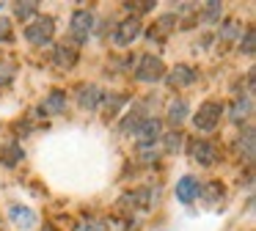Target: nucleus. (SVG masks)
<instances>
[{
	"label": "nucleus",
	"instance_id": "nucleus-1",
	"mask_svg": "<svg viewBox=\"0 0 256 231\" xmlns=\"http://www.w3.org/2000/svg\"><path fill=\"white\" fill-rule=\"evenodd\" d=\"M220 116H223V104L220 102H204L193 116V124L198 132H212L218 124H220Z\"/></svg>",
	"mask_w": 256,
	"mask_h": 231
},
{
	"label": "nucleus",
	"instance_id": "nucleus-2",
	"mask_svg": "<svg viewBox=\"0 0 256 231\" xmlns=\"http://www.w3.org/2000/svg\"><path fill=\"white\" fill-rule=\"evenodd\" d=\"M52 33H56V22L50 16H39L36 22H30L25 28V38H28L34 47H44V44L52 42Z\"/></svg>",
	"mask_w": 256,
	"mask_h": 231
},
{
	"label": "nucleus",
	"instance_id": "nucleus-3",
	"mask_svg": "<svg viewBox=\"0 0 256 231\" xmlns=\"http://www.w3.org/2000/svg\"><path fill=\"white\" fill-rule=\"evenodd\" d=\"M166 77V64L154 55H144L135 66V80L138 82H157Z\"/></svg>",
	"mask_w": 256,
	"mask_h": 231
},
{
	"label": "nucleus",
	"instance_id": "nucleus-4",
	"mask_svg": "<svg viewBox=\"0 0 256 231\" xmlns=\"http://www.w3.org/2000/svg\"><path fill=\"white\" fill-rule=\"evenodd\" d=\"M91 28H94V14H91L88 8H78L72 14V22H69V33H72L74 42H86L91 33Z\"/></svg>",
	"mask_w": 256,
	"mask_h": 231
},
{
	"label": "nucleus",
	"instance_id": "nucleus-5",
	"mask_svg": "<svg viewBox=\"0 0 256 231\" xmlns=\"http://www.w3.org/2000/svg\"><path fill=\"white\" fill-rule=\"evenodd\" d=\"M135 138H138V146H154L160 138V118H154V116L140 118V124L135 126Z\"/></svg>",
	"mask_w": 256,
	"mask_h": 231
},
{
	"label": "nucleus",
	"instance_id": "nucleus-6",
	"mask_svg": "<svg viewBox=\"0 0 256 231\" xmlns=\"http://www.w3.org/2000/svg\"><path fill=\"white\" fill-rule=\"evenodd\" d=\"M198 80V69H193V66L188 64H176L171 72L166 74V82L171 88H184V86H193V82Z\"/></svg>",
	"mask_w": 256,
	"mask_h": 231
},
{
	"label": "nucleus",
	"instance_id": "nucleus-7",
	"mask_svg": "<svg viewBox=\"0 0 256 231\" xmlns=\"http://www.w3.org/2000/svg\"><path fill=\"white\" fill-rule=\"evenodd\" d=\"M138 36H140L138 16H127V20L116 28V33H113V44H118V47H130V44H132Z\"/></svg>",
	"mask_w": 256,
	"mask_h": 231
},
{
	"label": "nucleus",
	"instance_id": "nucleus-8",
	"mask_svg": "<svg viewBox=\"0 0 256 231\" xmlns=\"http://www.w3.org/2000/svg\"><path fill=\"white\" fill-rule=\"evenodd\" d=\"M201 196V182L196 179V176H182V179L176 182V198L182 204H193L196 198Z\"/></svg>",
	"mask_w": 256,
	"mask_h": 231
},
{
	"label": "nucleus",
	"instance_id": "nucleus-9",
	"mask_svg": "<svg viewBox=\"0 0 256 231\" xmlns=\"http://www.w3.org/2000/svg\"><path fill=\"white\" fill-rule=\"evenodd\" d=\"M190 157H193L198 165H215L218 162V148L212 146L210 140H193V146H190Z\"/></svg>",
	"mask_w": 256,
	"mask_h": 231
},
{
	"label": "nucleus",
	"instance_id": "nucleus-10",
	"mask_svg": "<svg viewBox=\"0 0 256 231\" xmlns=\"http://www.w3.org/2000/svg\"><path fill=\"white\" fill-rule=\"evenodd\" d=\"M250 108H254V99H250V94H240V96L234 99L232 110H228V118H232L234 124H242V118H248Z\"/></svg>",
	"mask_w": 256,
	"mask_h": 231
},
{
	"label": "nucleus",
	"instance_id": "nucleus-11",
	"mask_svg": "<svg viewBox=\"0 0 256 231\" xmlns=\"http://www.w3.org/2000/svg\"><path fill=\"white\" fill-rule=\"evenodd\" d=\"M52 64H56L58 69H72V66L78 64V50L69 47V44H58L56 52H52Z\"/></svg>",
	"mask_w": 256,
	"mask_h": 231
},
{
	"label": "nucleus",
	"instance_id": "nucleus-12",
	"mask_svg": "<svg viewBox=\"0 0 256 231\" xmlns=\"http://www.w3.org/2000/svg\"><path fill=\"white\" fill-rule=\"evenodd\" d=\"M102 99H105V94H102L96 86H80L78 88V102L83 104V108H88V110L100 108Z\"/></svg>",
	"mask_w": 256,
	"mask_h": 231
},
{
	"label": "nucleus",
	"instance_id": "nucleus-13",
	"mask_svg": "<svg viewBox=\"0 0 256 231\" xmlns=\"http://www.w3.org/2000/svg\"><path fill=\"white\" fill-rule=\"evenodd\" d=\"M188 116H190V104H188L184 96H176L171 104H168V121H171L174 126H179Z\"/></svg>",
	"mask_w": 256,
	"mask_h": 231
},
{
	"label": "nucleus",
	"instance_id": "nucleus-14",
	"mask_svg": "<svg viewBox=\"0 0 256 231\" xmlns=\"http://www.w3.org/2000/svg\"><path fill=\"white\" fill-rule=\"evenodd\" d=\"M64 110H66V94L64 91H52L44 99V104H42V113L44 116H61Z\"/></svg>",
	"mask_w": 256,
	"mask_h": 231
},
{
	"label": "nucleus",
	"instance_id": "nucleus-15",
	"mask_svg": "<svg viewBox=\"0 0 256 231\" xmlns=\"http://www.w3.org/2000/svg\"><path fill=\"white\" fill-rule=\"evenodd\" d=\"M8 218H12L20 228H34L36 226V214L30 212L28 206H20V204H14V206L8 209Z\"/></svg>",
	"mask_w": 256,
	"mask_h": 231
},
{
	"label": "nucleus",
	"instance_id": "nucleus-16",
	"mask_svg": "<svg viewBox=\"0 0 256 231\" xmlns=\"http://www.w3.org/2000/svg\"><path fill=\"white\" fill-rule=\"evenodd\" d=\"M220 42H234V38H240L242 36V25H240V20H226L220 25Z\"/></svg>",
	"mask_w": 256,
	"mask_h": 231
},
{
	"label": "nucleus",
	"instance_id": "nucleus-17",
	"mask_svg": "<svg viewBox=\"0 0 256 231\" xmlns=\"http://www.w3.org/2000/svg\"><path fill=\"white\" fill-rule=\"evenodd\" d=\"M240 52L248 55V58L256 52V30H250V28H248V30L240 36Z\"/></svg>",
	"mask_w": 256,
	"mask_h": 231
},
{
	"label": "nucleus",
	"instance_id": "nucleus-18",
	"mask_svg": "<svg viewBox=\"0 0 256 231\" xmlns=\"http://www.w3.org/2000/svg\"><path fill=\"white\" fill-rule=\"evenodd\" d=\"M237 148H240V152L245 148V160H254V126H248L245 135L237 138Z\"/></svg>",
	"mask_w": 256,
	"mask_h": 231
},
{
	"label": "nucleus",
	"instance_id": "nucleus-19",
	"mask_svg": "<svg viewBox=\"0 0 256 231\" xmlns=\"http://www.w3.org/2000/svg\"><path fill=\"white\" fill-rule=\"evenodd\" d=\"M36 11H39V3H17L14 6V16L17 20H30Z\"/></svg>",
	"mask_w": 256,
	"mask_h": 231
},
{
	"label": "nucleus",
	"instance_id": "nucleus-20",
	"mask_svg": "<svg viewBox=\"0 0 256 231\" xmlns=\"http://www.w3.org/2000/svg\"><path fill=\"white\" fill-rule=\"evenodd\" d=\"M162 140H166V143H162V146H166V152H179V148H182V140H184V138H182V132L174 130V132H168Z\"/></svg>",
	"mask_w": 256,
	"mask_h": 231
},
{
	"label": "nucleus",
	"instance_id": "nucleus-21",
	"mask_svg": "<svg viewBox=\"0 0 256 231\" xmlns=\"http://www.w3.org/2000/svg\"><path fill=\"white\" fill-rule=\"evenodd\" d=\"M204 8H206V11H204V20H206V22H212V20H218V16H220L223 6H220V3H206Z\"/></svg>",
	"mask_w": 256,
	"mask_h": 231
},
{
	"label": "nucleus",
	"instance_id": "nucleus-22",
	"mask_svg": "<svg viewBox=\"0 0 256 231\" xmlns=\"http://www.w3.org/2000/svg\"><path fill=\"white\" fill-rule=\"evenodd\" d=\"M74 231H105V223H100V220H83V223H78Z\"/></svg>",
	"mask_w": 256,
	"mask_h": 231
},
{
	"label": "nucleus",
	"instance_id": "nucleus-23",
	"mask_svg": "<svg viewBox=\"0 0 256 231\" xmlns=\"http://www.w3.org/2000/svg\"><path fill=\"white\" fill-rule=\"evenodd\" d=\"M124 102H127V96H122V94H118V96L116 99H113V102H110V99H108V104H105V110H108V116H116L118 113V108H122V104Z\"/></svg>",
	"mask_w": 256,
	"mask_h": 231
},
{
	"label": "nucleus",
	"instance_id": "nucleus-24",
	"mask_svg": "<svg viewBox=\"0 0 256 231\" xmlns=\"http://www.w3.org/2000/svg\"><path fill=\"white\" fill-rule=\"evenodd\" d=\"M154 0H144V3H127V8L130 11H135V14H144V11H149V8H154Z\"/></svg>",
	"mask_w": 256,
	"mask_h": 231
},
{
	"label": "nucleus",
	"instance_id": "nucleus-25",
	"mask_svg": "<svg viewBox=\"0 0 256 231\" xmlns=\"http://www.w3.org/2000/svg\"><path fill=\"white\" fill-rule=\"evenodd\" d=\"M8 20H3V16H0V38H8Z\"/></svg>",
	"mask_w": 256,
	"mask_h": 231
},
{
	"label": "nucleus",
	"instance_id": "nucleus-26",
	"mask_svg": "<svg viewBox=\"0 0 256 231\" xmlns=\"http://www.w3.org/2000/svg\"><path fill=\"white\" fill-rule=\"evenodd\" d=\"M44 231H50V228H44Z\"/></svg>",
	"mask_w": 256,
	"mask_h": 231
}]
</instances>
